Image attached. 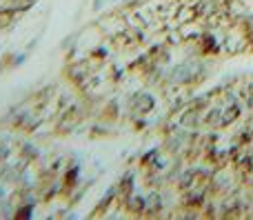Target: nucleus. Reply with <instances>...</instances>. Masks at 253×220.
I'll return each instance as SVG.
<instances>
[{
  "label": "nucleus",
  "instance_id": "obj_2",
  "mask_svg": "<svg viewBox=\"0 0 253 220\" xmlns=\"http://www.w3.org/2000/svg\"><path fill=\"white\" fill-rule=\"evenodd\" d=\"M240 114H242L240 105H231L224 111H220V127H229V125H233L238 118H240Z\"/></svg>",
  "mask_w": 253,
  "mask_h": 220
},
{
  "label": "nucleus",
  "instance_id": "obj_1",
  "mask_svg": "<svg viewBox=\"0 0 253 220\" xmlns=\"http://www.w3.org/2000/svg\"><path fill=\"white\" fill-rule=\"evenodd\" d=\"M153 98L149 96V93H138V96H133V100H131V109L135 111V114H147L149 109H153Z\"/></svg>",
  "mask_w": 253,
  "mask_h": 220
}]
</instances>
